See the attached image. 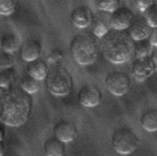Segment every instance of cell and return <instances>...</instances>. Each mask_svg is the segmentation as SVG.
<instances>
[{
  "label": "cell",
  "instance_id": "cell-15",
  "mask_svg": "<svg viewBox=\"0 0 157 156\" xmlns=\"http://www.w3.org/2000/svg\"><path fill=\"white\" fill-rule=\"evenodd\" d=\"M48 71L49 69H48L47 63L42 59L34 60L33 62H30L27 65L28 75L39 81L46 78Z\"/></svg>",
  "mask_w": 157,
  "mask_h": 156
},
{
  "label": "cell",
  "instance_id": "cell-2",
  "mask_svg": "<svg viewBox=\"0 0 157 156\" xmlns=\"http://www.w3.org/2000/svg\"><path fill=\"white\" fill-rule=\"evenodd\" d=\"M104 58L114 64L128 62L134 54L135 41L124 31H109L101 40Z\"/></svg>",
  "mask_w": 157,
  "mask_h": 156
},
{
  "label": "cell",
  "instance_id": "cell-23",
  "mask_svg": "<svg viewBox=\"0 0 157 156\" xmlns=\"http://www.w3.org/2000/svg\"><path fill=\"white\" fill-rule=\"evenodd\" d=\"M119 3L118 0H98L97 1V6L100 11L112 14L119 7Z\"/></svg>",
  "mask_w": 157,
  "mask_h": 156
},
{
  "label": "cell",
  "instance_id": "cell-19",
  "mask_svg": "<svg viewBox=\"0 0 157 156\" xmlns=\"http://www.w3.org/2000/svg\"><path fill=\"white\" fill-rule=\"evenodd\" d=\"M153 46L151 45L148 39L137 41L135 43L134 48V54L136 59H141L145 57H150V54L152 53Z\"/></svg>",
  "mask_w": 157,
  "mask_h": 156
},
{
  "label": "cell",
  "instance_id": "cell-30",
  "mask_svg": "<svg viewBox=\"0 0 157 156\" xmlns=\"http://www.w3.org/2000/svg\"><path fill=\"white\" fill-rule=\"evenodd\" d=\"M5 137V129L0 125V142H2Z\"/></svg>",
  "mask_w": 157,
  "mask_h": 156
},
{
  "label": "cell",
  "instance_id": "cell-4",
  "mask_svg": "<svg viewBox=\"0 0 157 156\" xmlns=\"http://www.w3.org/2000/svg\"><path fill=\"white\" fill-rule=\"evenodd\" d=\"M45 80L48 90L58 97L69 95L73 87L71 74L66 68L60 65L49 69Z\"/></svg>",
  "mask_w": 157,
  "mask_h": 156
},
{
  "label": "cell",
  "instance_id": "cell-6",
  "mask_svg": "<svg viewBox=\"0 0 157 156\" xmlns=\"http://www.w3.org/2000/svg\"><path fill=\"white\" fill-rule=\"evenodd\" d=\"M130 78L122 71H114L109 73L105 79V86L110 93L115 96H123L130 88Z\"/></svg>",
  "mask_w": 157,
  "mask_h": 156
},
{
  "label": "cell",
  "instance_id": "cell-16",
  "mask_svg": "<svg viewBox=\"0 0 157 156\" xmlns=\"http://www.w3.org/2000/svg\"><path fill=\"white\" fill-rule=\"evenodd\" d=\"M0 46L5 52H14L22 46L21 38L15 33H8L4 35L0 41Z\"/></svg>",
  "mask_w": 157,
  "mask_h": 156
},
{
  "label": "cell",
  "instance_id": "cell-29",
  "mask_svg": "<svg viewBox=\"0 0 157 156\" xmlns=\"http://www.w3.org/2000/svg\"><path fill=\"white\" fill-rule=\"evenodd\" d=\"M151 59L153 60V62L157 67V47H155V49H153L152 53H151Z\"/></svg>",
  "mask_w": 157,
  "mask_h": 156
},
{
  "label": "cell",
  "instance_id": "cell-22",
  "mask_svg": "<svg viewBox=\"0 0 157 156\" xmlns=\"http://www.w3.org/2000/svg\"><path fill=\"white\" fill-rule=\"evenodd\" d=\"M144 17L151 28L157 27V4L155 2L144 11Z\"/></svg>",
  "mask_w": 157,
  "mask_h": 156
},
{
  "label": "cell",
  "instance_id": "cell-32",
  "mask_svg": "<svg viewBox=\"0 0 157 156\" xmlns=\"http://www.w3.org/2000/svg\"><path fill=\"white\" fill-rule=\"evenodd\" d=\"M3 89H2V88H1V87H0V94H1V92H2V91H3Z\"/></svg>",
  "mask_w": 157,
  "mask_h": 156
},
{
  "label": "cell",
  "instance_id": "cell-5",
  "mask_svg": "<svg viewBox=\"0 0 157 156\" xmlns=\"http://www.w3.org/2000/svg\"><path fill=\"white\" fill-rule=\"evenodd\" d=\"M139 139L129 128H119L112 136V146L120 154H129L138 146Z\"/></svg>",
  "mask_w": 157,
  "mask_h": 156
},
{
  "label": "cell",
  "instance_id": "cell-20",
  "mask_svg": "<svg viewBox=\"0 0 157 156\" xmlns=\"http://www.w3.org/2000/svg\"><path fill=\"white\" fill-rule=\"evenodd\" d=\"M40 87H41V81L32 78L29 75L24 77L20 82V88L29 95L36 93L40 89Z\"/></svg>",
  "mask_w": 157,
  "mask_h": 156
},
{
  "label": "cell",
  "instance_id": "cell-10",
  "mask_svg": "<svg viewBox=\"0 0 157 156\" xmlns=\"http://www.w3.org/2000/svg\"><path fill=\"white\" fill-rule=\"evenodd\" d=\"M94 17L92 10L86 6H80L74 8L71 14V24L77 28H86L91 25Z\"/></svg>",
  "mask_w": 157,
  "mask_h": 156
},
{
  "label": "cell",
  "instance_id": "cell-12",
  "mask_svg": "<svg viewBox=\"0 0 157 156\" xmlns=\"http://www.w3.org/2000/svg\"><path fill=\"white\" fill-rule=\"evenodd\" d=\"M152 28L147 24L144 16H138L135 18L133 23L128 28V34L129 36L135 41H142L148 39Z\"/></svg>",
  "mask_w": 157,
  "mask_h": 156
},
{
  "label": "cell",
  "instance_id": "cell-1",
  "mask_svg": "<svg viewBox=\"0 0 157 156\" xmlns=\"http://www.w3.org/2000/svg\"><path fill=\"white\" fill-rule=\"evenodd\" d=\"M33 98L20 86L12 85L0 94V121L9 126L24 125L31 115Z\"/></svg>",
  "mask_w": 157,
  "mask_h": 156
},
{
  "label": "cell",
  "instance_id": "cell-31",
  "mask_svg": "<svg viewBox=\"0 0 157 156\" xmlns=\"http://www.w3.org/2000/svg\"><path fill=\"white\" fill-rule=\"evenodd\" d=\"M4 151H5V146H4V143H3V142H0V156L3 155V154H4Z\"/></svg>",
  "mask_w": 157,
  "mask_h": 156
},
{
  "label": "cell",
  "instance_id": "cell-18",
  "mask_svg": "<svg viewBox=\"0 0 157 156\" xmlns=\"http://www.w3.org/2000/svg\"><path fill=\"white\" fill-rule=\"evenodd\" d=\"M141 126L147 132L157 131V109L146 110L141 116Z\"/></svg>",
  "mask_w": 157,
  "mask_h": 156
},
{
  "label": "cell",
  "instance_id": "cell-25",
  "mask_svg": "<svg viewBox=\"0 0 157 156\" xmlns=\"http://www.w3.org/2000/svg\"><path fill=\"white\" fill-rule=\"evenodd\" d=\"M15 64V58L11 53L2 52L0 53V70L12 68Z\"/></svg>",
  "mask_w": 157,
  "mask_h": 156
},
{
  "label": "cell",
  "instance_id": "cell-21",
  "mask_svg": "<svg viewBox=\"0 0 157 156\" xmlns=\"http://www.w3.org/2000/svg\"><path fill=\"white\" fill-rule=\"evenodd\" d=\"M16 78V73L14 69L0 70V87L2 89L9 88L13 85Z\"/></svg>",
  "mask_w": 157,
  "mask_h": 156
},
{
  "label": "cell",
  "instance_id": "cell-26",
  "mask_svg": "<svg viewBox=\"0 0 157 156\" xmlns=\"http://www.w3.org/2000/svg\"><path fill=\"white\" fill-rule=\"evenodd\" d=\"M63 58V53L60 50H52L47 56V61L50 63H56Z\"/></svg>",
  "mask_w": 157,
  "mask_h": 156
},
{
  "label": "cell",
  "instance_id": "cell-28",
  "mask_svg": "<svg viewBox=\"0 0 157 156\" xmlns=\"http://www.w3.org/2000/svg\"><path fill=\"white\" fill-rule=\"evenodd\" d=\"M148 41L150 42L152 46L157 47V27L152 28L151 33L148 37Z\"/></svg>",
  "mask_w": 157,
  "mask_h": 156
},
{
  "label": "cell",
  "instance_id": "cell-33",
  "mask_svg": "<svg viewBox=\"0 0 157 156\" xmlns=\"http://www.w3.org/2000/svg\"><path fill=\"white\" fill-rule=\"evenodd\" d=\"M155 3H156V4H157V1H156V2H155Z\"/></svg>",
  "mask_w": 157,
  "mask_h": 156
},
{
  "label": "cell",
  "instance_id": "cell-8",
  "mask_svg": "<svg viewBox=\"0 0 157 156\" xmlns=\"http://www.w3.org/2000/svg\"><path fill=\"white\" fill-rule=\"evenodd\" d=\"M136 16L134 12L128 7H118L111 14L110 25L111 28L116 31H124L128 29Z\"/></svg>",
  "mask_w": 157,
  "mask_h": 156
},
{
  "label": "cell",
  "instance_id": "cell-14",
  "mask_svg": "<svg viewBox=\"0 0 157 156\" xmlns=\"http://www.w3.org/2000/svg\"><path fill=\"white\" fill-rule=\"evenodd\" d=\"M21 57L25 62H33L39 59V56L42 52V44L38 40L28 39L20 48Z\"/></svg>",
  "mask_w": 157,
  "mask_h": 156
},
{
  "label": "cell",
  "instance_id": "cell-27",
  "mask_svg": "<svg viewBox=\"0 0 157 156\" xmlns=\"http://www.w3.org/2000/svg\"><path fill=\"white\" fill-rule=\"evenodd\" d=\"M153 4H154V1H152V0H137V1H136V6L137 9L142 13H144V11Z\"/></svg>",
  "mask_w": 157,
  "mask_h": 156
},
{
  "label": "cell",
  "instance_id": "cell-3",
  "mask_svg": "<svg viewBox=\"0 0 157 156\" xmlns=\"http://www.w3.org/2000/svg\"><path fill=\"white\" fill-rule=\"evenodd\" d=\"M70 47L74 60L80 65L91 64L98 59V44L93 33L82 32L75 35Z\"/></svg>",
  "mask_w": 157,
  "mask_h": 156
},
{
  "label": "cell",
  "instance_id": "cell-13",
  "mask_svg": "<svg viewBox=\"0 0 157 156\" xmlns=\"http://www.w3.org/2000/svg\"><path fill=\"white\" fill-rule=\"evenodd\" d=\"M54 135L63 143H70L76 138L78 134L77 126L71 121H61L54 126Z\"/></svg>",
  "mask_w": 157,
  "mask_h": 156
},
{
  "label": "cell",
  "instance_id": "cell-11",
  "mask_svg": "<svg viewBox=\"0 0 157 156\" xmlns=\"http://www.w3.org/2000/svg\"><path fill=\"white\" fill-rule=\"evenodd\" d=\"M110 17L111 14L100 10L94 14V17L90 25L92 32L96 37L103 38L110 31Z\"/></svg>",
  "mask_w": 157,
  "mask_h": 156
},
{
  "label": "cell",
  "instance_id": "cell-24",
  "mask_svg": "<svg viewBox=\"0 0 157 156\" xmlns=\"http://www.w3.org/2000/svg\"><path fill=\"white\" fill-rule=\"evenodd\" d=\"M16 7V2L13 0H0V15H11L15 12Z\"/></svg>",
  "mask_w": 157,
  "mask_h": 156
},
{
  "label": "cell",
  "instance_id": "cell-7",
  "mask_svg": "<svg viewBox=\"0 0 157 156\" xmlns=\"http://www.w3.org/2000/svg\"><path fill=\"white\" fill-rule=\"evenodd\" d=\"M78 102L86 108H95L102 100V92L95 84H86L81 87L78 95Z\"/></svg>",
  "mask_w": 157,
  "mask_h": 156
},
{
  "label": "cell",
  "instance_id": "cell-9",
  "mask_svg": "<svg viewBox=\"0 0 157 156\" xmlns=\"http://www.w3.org/2000/svg\"><path fill=\"white\" fill-rule=\"evenodd\" d=\"M156 65L151 57L136 59L132 65V74L137 81H144L150 78L155 71Z\"/></svg>",
  "mask_w": 157,
  "mask_h": 156
},
{
  "label": "cell",
  "instance_id": "cell-17",
  "mask_svg": "<svg viewBox=\"0 0 157 156\" xmlns=\"http://www.w3.org/2000/svg\"><path fill=\"white\" fill-rule=\"evenodd\" d=\"M44 149L47 156H63L65 154V143L55 136L51 137L45 141Z\"/></svg>",
  "mask_w": 157,
  "mask_h": 156
}]
</instances>
